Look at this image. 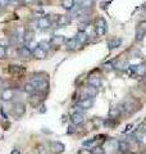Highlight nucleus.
<instances>
[{
  "mask_svg": "<svg viewBox=\"0 0 146 154\" xmlns=\"http://www.w3.org/2000/svg\"><path fill=\"white\" fill-rule=\"evenodd\" d=\"M92 154H105V153H104V149L103 148L96 146V148L92 149Z\"/></svg>",
  "mask_w": 146,
  "mask_h": 154,
  "instance_id": "35",
  "label": "nucleus"
},
{
  "mask_svg": "<svg viewBox=\"0 0 146 154\" xmlns=\"http://www.w3.org/2000/svg\"><path fill=\"white\" fill-rule=\"evenodd\" d=\"M11 0H0V7H7Z\"/></svg>",
  "mask_w": 146,
  "mask_h": 154,
  "instance_id": "38",
  "label": "nucleus"
},
{
  "mask_svg": "<svg viewBox=\"0 0 146 154\" xmlns=\"http://www.w3.org/2000/svg\"><path fill=\"white\" fill-rule=\"evenodd\" d=\"M2 84H3V81H2V79H0V86H2Z\"/></svg>",
  "mask_w": 146,
  "mask_h": 154,
  "instance_id": "42",
  "label": "nucleus"
},
{
  "mask_svg": "<svg viewBox=\"0 0 146 154\" xmlns=\"http://www.w3.org/2000/svg\"><path fill=\"white\" fill-rule=\"evenodd\" d=\"M144 25L145 23H141L140 27L137 28V31H136V40L137 41H141L146 35V26H144Z\"/></svg>",
  "mask_w": 146,
  "mask_h": 154,
  "instance_id": "13",
  "label": "nucleus"
},
{
  "mask_svg": "<svg viewBox=\"0 0 146 154\" xmlns=\"http://www.w3.org/2000/svg\"><path fill=\"white\" fill-rule=\"evenodd\" d=\"M37 26L41 30H46V28L51 26V19L49 17H40L37 19Z\"/></svg>",
  "mask_w": 146,
  "mask_h": 154,
  "instance_id": "9",
  "label": "nucleus"
},
{
  "mask_svg": "<svg viewBox=\"0 0 146 154\" xmlns=\"http://www.w3.org/2000/svg\"><path fill=\"white\" fill-rule=\"evenodd\" d=\"M103 67H104V71H106V72H108V71L110 72V71H113V69L115 68V67H114V64L111 63V62H109V63H105Z\"/></svg>",
  "mask_w": 146,
  "mask_h": 154,
  "instance_id": "33",
  "label": "nucleus"
},
{
  "mask_svg": "<svg viewBox=\"0 0 146 154\" xmlns=\"http://www.w3.org/2000/svg\"><path fill=\"white\" fill-rule=\"evenodd\" d=\"M76 131V130H75V125H73V126H68V130H67V134H73V132H75Z\"/></svg>",
  "mask_w": 146,
  "mask_h": 154,
  "instance_id": "37",
  "label": "nucleus"
},
{
  "mask_svg": "<svg viewBox=\"0 0 146 154\" xmlns=\"http://www.w3.org/2000/svg\"><path fill=\"white\" fill-rule=\"evenodd\" d=\"M84 94L86 95L85 98H94V96L97 94V89L94 88V86L87 85V88H85V90H84Z\"/></svg>",
  "mask_w": 146,
  "mask_h": 154,
  "instance_id": "17",
  "label": "nucleus"
},
{
  "mask_svg": "<svg viewBox=\"0 0 146 154\" xmlns=\"http://www.w3.org/2000/svg\"><path fill=\"white\" fill-rule=\"evenodd\" d=\"M30 82L35 86L36 91H38V93H45V91L49 89V81L45 79V77L33 76Z\"/></svg>",
  "mask_w": 146,
  "mask_h": 154,
  "instance_id": "1",
  "label": "nucleus"
},
{
  "mask_svg": "<svg viewBox=\"0 0 146 154\" xmlns=\"http://www.w3.org/2000/svg\"><path fill=\"white\" fill-rule=\"evenodd\" d=\"M108 116H109L110 119H117V118H119V116H120V108H117V107L110 108Z\"/></svg>",
  "mask_w": 146,
  "mask_h": 154,
  "instance_id": "19",
  "label": "nucleus"
},
{
  "mask_svg": "<svg viewBox=\"0 0 146 154\" xmlns=\"http://www.w3.org/2000/svg\"><path fill=\"white\" fill-rule=\"evenodd\" d=\"M122 154H133V153H131V152H126V153H122Z\"/></svg>",
  "mask_w": 146,
  "mask_h": 154,
  "instance_id": "41",
  "label": "nucleus"
},
{
  "mask_svg": "<svg viewBox=\"0 0 146 154\" xmlns=\"http://www.w3.org/2000/svg\"><path fill=\"white\" fill-rule=\"evenodd\" d=\"M135 71H136V75L137 76H145L146 75V64H138V66H135Z\"/></svg>",
  "mask_w": 146,
  "mask_h": 154,
  "instance_id": "26",
  "label": "nucleus"
},
{
  "mask_svg": "<svg viewBox=\"0 0 146 154\" xmlns=\"http://www.w3.org/2000/svg\"><path fill=\"white\" fill-rule=\"evenodd\" d=\"M11 154H21V152L17 150V149H14V150H12V152H11Z\"/></svg>",
  "mask_w": 146,
  "mask_h": 154,
  "instance_id": "39",
  "label": "nucleus"
},
{
  "mask_svg": "<svg viewBox=\"0 0 146 154\" xmlns=\"http://www.w3.org/2000/svg\"><path fill=\"white\" fill-rule=\"evenodd\" d=\"M76 38H77V41H78L80 45H84V44L87 42V40H89V36H87L86 32H78L77 33V36H76Z\"/></svg>",
  "mask_w": 146,
  "mask_h": 154,
  "instance_id": "20",
  "label": "nucleus"
},
{
  "mask_svg": "<svg viewBox=\"0 0 146 154\" xmlns=\"http://www.w3.org/2000/svg\"><path fill=\"white\" fill-rule=\"evenodd\" d=\"M50 42H47V41H40V42H38V44H37V46L38 48H41V49L42 50H45V51H47L49 49H50Z\"/></svg>",
  "mask_w": 146,
  "mask_h": 154,
  "instance_id": "29",
  "label": "nucleus"
},
{
  "mask_svg": "<svg viewBox=\"0 0 146 154\" xmlns=\"http://www.w3.org/2000/svg\"><path fill=\"white\" fill-rule=\"evenodd\" d=\"M33 40V32L32 31H26V35H24V41H27V44L28 42H31Z\"/></svg>",
  "mask_w": 146,
  "mask_h": 154,
  "instance_id": "31",
  "label": "nucleus"
},
{
  "mask_svg": "<svg viewBox=\"0 0 146 154\" xmlns=\"http://www.w3.org/2000/svg\"><path fill=\"white\" fill-rule=\"evenodd\" d=\"M118 144L119 141L118 140H115V139H110V140L106 143V148L109 149V150H118Z\"/></svg>",
  "mask_w": 146,
  "mask_h": 154,
  "instance_id": "22",
  "label": "nucleus"
},
{
  "mask_svg": "<svg viewBox=\"0 0 146 154\" xmlns=\"http://www.w3.org/2000/svg\"><path fill=\"white\" fill-rule=\"evenodd\" d=\"M30 104L32 105L33 108H37L38 105H40L42 103V100H44V94L42 93H38V91H36V93H33L30 95Z\"/></svg>",
  "mask_w": 146,
  "mask_h": 154,
  "instance_id": "5",
  "label": "nucleus"
},
{
  "mask_svg": "<svg viewBox=\"0 0 146 154\" xmlns=\"http://www.w3.org/2000/svg\"><path fill=\"white\" fill-rule=\"evenodd\" d=\"M35 154H46V148L40 144V145L36 146V150H35Z\"/></svg>",
  "mask_w": 146,
  "mask_h": 154,
  "instance_id": "30",
  "label": "nucleus"
},
{
  "mask_svg": "<svg viewBox=\"0 0 146 154\" xmlns=\"http://www.w3.org/2000/svg\"><path fill=\"white\" fill-rule=\"evenodd\" d=\"M122 109H123V112L127 113V114H133L135 112L138 110V103L136 102L135 99H127L123 102V104H122Z\"/></svg>",
  "mask_w": 146,
  "mask_h": 154,
  "instance_id": "2",
  "label": "nucleus"
},
{
  "mask_svg": "<svg viewBox=\"0 0 146 154\" xmlns=\"http://www.w3.org/2000/svg\"><path fill=\"white\" fill-rule=\"evenodd\" d=\"M78 154H92V149L90 148H82L78 150Z\"/></svg>",
  "mask_w": 146,
  "mask_h": 154,
  "instance_id": "34",
  "label": "nucleus"
},
{
  "mask_svg": "<svg viewBox=\"0 0 146 154\" xmlns=\"http://www.w3.org/2000/svg\"><path fill=\"white\" fill-rule=\"evenodd\" d=\"M78 107L82 109H91L94 107V99L92 98H82L78 102Z\"/></svg>",
  "mask_w": 146,
  "mask_h": 154,
  "instance_id": "8",
  "label": "nucleus"
},
{
  "mask_svg": "<svg viewBox=\"0 0 146 154\" xmlns=\"http://www.w3.org/2000/svg\"><path fill=\"white\" fill-rule=\"evenodd\" d=\"M94 5V0H80L78 7L81 9H89Z\"/></svg>",
  "mask_w": 146,
  "mask_h": 154,
  "instance_id": "24",
  "label": "nucleus"
},
{
  "mask_svg": "<svg viewBox=\"0 0 146 154\" xmlns=\"http://www.w3.org/2000/svg\"><path fill=\"white\" fill-rule=\"evenodd\" d=\"M50 150L53 152V154H62L65 150L64 144L60 141H51L50 143Z\"/></svg>",
  "mask_w": 146,
  "mask_h": 154,
  "instance_id": "7",
  "label": "nucleus"
},
{
  "mask_svg": "<svg viewBox=\"0 0 146 154\" xmlns=\"http://www.w3.org/2000/svg\"><path fill=\"white\" fill-rule=\"evenodd\" d=\"M65 45H67V49L71 50V51H75L77 48H78V41H77L76 37H72V38H68V40H65Z\"/></svg>",
  "mask_w": 146,
  "mask_h": 154,
  "instance_id": "12",
  "label": "nucleus"
},
{
  "mask_svg": "<svg viewBox=\"0 0 146 154\" xmlns=\"http://www.w3.org/2000/svg\"><path fill=\"white\" fill-rule=\"evenodd\" d=\"M87 84L97 89V88H100V85H101V80L99 79V77H90L89 81H87Z\"/></svg>",
  "mask_w": 146,
  "mask_h": 154,
  "instance_id": "25",
  "label": "nucleus"
},
{
  "mask_svg": "<svg viewBox=\"0 0 146 154\" xmlns=\"http://www.w3.org/2000/svg\"><path fill=\"white\" fill-rule=\"evenodd\" d=\"M118 150H120L122 153L129 152V143L126 141V140H120L118 144Z\"/></svg>",
  "mask_w": 146,
  "mask_h": 154,
  "instance_id": "23",
  "label": "nucleus"
},
{
  "mask_svg": "<svg viewBox=\"0 0 146 154\" xmlns=\"http://www.w3.org/2000/svg\"><path fill=\"white\" fill-rule=\"evenodd\" d=\"M8 71H9V73H12V75H21L24 72V68L22 66H11Z\"/></svg>",
  "mask_w": 146,
  "mask_h": 154,
  "instance_id": "21",
  "label": "nucleus"
},
{
  "mask_svg": "<svg viewBox=\"0 0 146 154\" xmlns=\"http://www.w3.org/2000/svg\"><path fill=\"white\" fill-rule=\"evenodd\" d=\"M24 113H26V105H24L23 103L18 102V103H16V104L13 105V108H12V114H13L16 118L22 117Z\"/></svg>",
  "mask_w": 146,
  "mask_h": 154,
  "instance_id": "4",
  "label": "nucleus"
},
{
  "mask_svg": "<svg viewBox=\"0 0 146 154\" xmlns=\"http://www.w3.org/2000/svg\"><path fill=\"white\" fill-rule=\"evenodd\" d=\"M71 121L75 126H81V125H84V122H85V116H84V113H81V112L77 110V112L72 113Z\"/></svg>",
  "mask_w": 146,
  "mask_h": 154,
  "instance_id": "6",
  "label": "nucleus"
},
{
  "mask_svg": "<svg viewBox=\"0 0 146 154\" xmlns=\"http://www.w3.org/2000/svg\"><path fill=\"white\" fill-rule=\"evenodd\" d=\"M95 33L96 36H104L106 33V21L103 17H99L95 23Z\"/></svg>",
  "mask_w": 146,
  "mask_h": 154,
  "instance_id": "3",
  "label": "nucleus"
},
{
  "mask_svg": "<svg viewBox=\"0 0 146 154\" xmlns=\"http://www.w3.org/2000/svg\"><path fill=\"white\" fill-rule=\"evenodd\" d=\"M14 94H16V91H14L13 89H5V90H3V93H2V100H4V102H11V100L14 98Z\"/></svg>",
  "mask_w": 146,
  "mask_h": 154,
  "instance_id": "10",
  "label": "nucleus"
},
{
  "mask_svg": "<svg viewBox=\"0 0 146 154\" xmlns=\"http://www.w3.org/2000/svg\"><path fill=\"white\" fill-rule=\"evenodd\" d=\"M18 54L21 58H28V57L32 55V50L28 46H21L18 49Z\"/></svg>",
  "mask_w": 146,
  "mask_h": 154,
  "instance_id": "16",
  "label": "nucleus"
},
{
  "mask_svg": "<svg viewBox=\"0 0 146 154\" xmlns=\"http://www.w3.org/2000/svg\"><path fill=\"white\" fill-rule=\"evenodd\" d=\"M24 91L28 93V94H33V93H36V89L31 82H27L26 85H24Z\"/></svg>",
  "mask_w": 146,
  "mask_h": 154,
  "instance_id": "28",
  "label": "nucleus"
},
{
  "mask_svg": "<svg viewBox=\"0 0 146 154\" xmlns=\"http://www.w3.org/2000/svg\"><path fill=\"white\" fill-rule=\"evenodd\" d=\"M46 54H47V51H45V50H42L41 48H36L35 50L32 51V55L36 58V59H45L46 58Z\"/></svg>",
  "mask_w": 146,
  "mask_h": 154,
  "instance_id": "18",
  "label": "nucleus"
},
{
  "mask_svg": "<svg viewBox=\"0 0 146 154\" xmlns=\"http://www.w3.org/2000/svg\"><path fill=\"white\" fill-rule=\"evenodd\" d=\"M141 154H146V152H142V153H141Z\"/></svg>",
  "mask_w": 146,
  "mask_h": 154,
  "instance_id": "44",
  "label": "nucleus"
},
{
  "mask_svg": "<svg viewBox=\"0 0 146 154\" xmlns=\"http://www.w3.org/2000/svg\"><path fill=\"white\" fill-rule=\"evenodd\" d=\"M22 2L24 3V4H30V3H32L33 0H22Z\"/></svg>",
  "mask_w": 146,
  "mask_h": 154,
  "instance_id": "40",
  "label": "nucleus"
},
{
  "mask_svg": "<svg viewBox=\"0 0 146 154\" xmlns=\"http://www.w3.org/2000/svg\"><path fill=\"white\" fill-rule=\"evenodd\" d=\"M69 22H71V17L69 16H59L56 18V26L58 27H64Z\"/></svg>",
  "mask_w": 146,
  "mask_h": 154,
  "instance_id": "14",
  "label": "nucleus"
},
{
  "mask_svg": "<svg viewBox=\"0 0 146 154\" xmlns=\"http://www.w3.org/2000/svg\"><path fill=\"white\" fill-rule=\"evenodd\" d=\"M62 7L67 11H72L75 8V0H62Z\"/></svg>",
  "mask_w": 146,
  "mask_h": 154,
  "instance_id": "27",
  "label": "nucleus"
},
{
  "mask_svg": "<svg viewBox=\"0 0 146 154\" xmlns=\"http://www.w3.org/2000/svg\"><path fill=\"white\" fill-rule=\"evenodd\" d=\"M89 26V22H86V21H82L78 23V32H85L86 30V27Z\"/></svg>",
  "mask_w": 146,
  "mask_h": 154,
  "instance_id": "32",
  "label": "nucleus"
},
{
  "mask_svg": "<svg viewBox=\"0 0 146 154\" xmlns=\"http://www.w3.org/2000/svg\"><path fill=\"white\" fill-rule=\"evenodd\" d=\"M5 54H7V49H5V46H4V45H0V59L5 57Z\"/></svg>",
  "mask_w": 146,
  "mask_h": 154,
  "instance_id": "36",
  "label": "nucleus"
},
{
  "mask_svg": "<svg viewBox=\"0 0 146 154\" xmlns=\"http://www.w3.org/2000/svg\"><path fill=\"white\" fill-rule=\"evenodd\" d=\"M122 44V38L119 37H113V38H110V40L108 41V48L110 50H113V49H117V48H119Z\"/></svg>",
  "mask_w": 146,
  "mask_h": 154,
  "instance_id": "15",
  "label": "nucleus"
},
{
  "mask_svg": "<svg viewBox=\"0 0 146 154\" xmlns=\"http://www.w3.org/2000/svg\"><path fill=\"white\" fill-rule=\"evenodd\" d=\"M64 42H65V37L63 36V35H54V36L51 37L50 44L53 46H62Z\"/></svg>",
  "mask_w": 146,
  "mask_h": 154,
  "instance_id": "11",
  "label": "nucleus"
},
{
  "mask_svg": "<svg viewBox=\"0 0 146 154\" xmlns=\"http://www.w3.org/2000/svg\"><path fill=\"white\" fill-rule=\"evenodd\" d=\"M11 2H18V0H11Z\"/></svg>",
  "mask_w": 146,
  "mask_h": 154,
  "instance_id": "43",
  "label": "nucleus"
}]
</instances>
